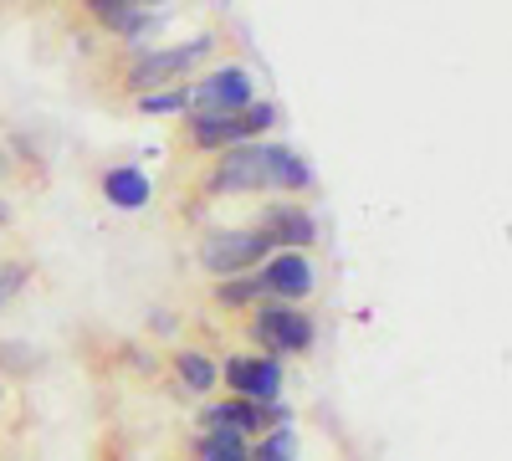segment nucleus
I'll return each mask as SVG.
<instances>
[{"instance_id":"6","label":"nucleus","mask_w":512,"mask_h":461,"mask_svg":"<svg viewBox=\"0 0 512 461\" xmlns=\"http://www.w3.org/2000/svg\"><path fill=\"white\" fill-rule=\"evenodd\" d=\"M185 93H190V108L185 113H241L246 103H256L246 67H216V72L200 77L195 88H185Z\"/></svg>"},{"instance_id":"9","label":"nucleus","mask_w":512,"mask_h":461,"mask_svg":"<svg viewBox=\"0 0 512 461\" xmlns=\"http://www.w3.org/2000/svg\"><path fill=\"white\" fill-rule=\"evenodd\" d=\"M256 231H262L272 246H282V251H303V246L318 241V221L303 211V205H272V211L256 221Z\"/></svg>"},{"instance_id":"3","label":"nucleus","mask_w":512,"mask_h":461,"mask_svg":"<svg viewBox=\"0 0 512 461\" xmlns=\"http://www.w3.org/2000/svg\"><path fill=\"white\" fill-rule=\"evenodd\" d=\"M251 339L262 344L272 359H282V354H308L318 333H313V318L297 303H277L272 298V303H262L251 313Z\"/></svg>"},{"instance_id":"20","label":"nucleus","mask_w":512,"mask_h":461,"mask_svg":"<svg viewBox=\"0 0 512 461\" xmlns=\"http://www.w3.org/2000/svg\"><path fill=\"white\" fill-rule=\"evenodd\" d=\"M82 6H88V11H93V16L103 21V16H113V11H128V6H134V0H82Z\"/></svg>"},{"instance_id":"10","label":"nucleus","mask_w":512,"mask_h":461,"mask_svg":"<svg viewBox=\"0 0 512 461\" xmlns=\"http://www.w3.org/2000/svg\"><path fill=\"white\" fill-rule=\"evenodd\" d=\"M149 195H154V185H149V175L139 170V164H118V170L103 175V200L118 205V211H144Z\"/></svg>"},{"instance_id":"13","label":"nucleus","mask_w":512,"mask_h":461,"mask_svg":"<svg viewBox=\"0 0 512 461\" xmlns=\"http://www.w3.org/2000/svg\"><path fill=\"white\" fill-rule=\"evenodd\" d=\"M175 374H180V385H185V390H195V395H205L210 385L221 380L216 359H205L200 349H185V354H175Z\"/></svg>"},{"instance_id":"1","label":"nucleus","mask_w":512,"mask_h":461,"mask_svg":"<svg viewBox=\"0 0 512 461\" xmlns=\"http://www.w3.org/2000/svg\"><path fill=\"white\" fill-rule=\"evenodd\" d=\"M313 170L308 159L287 144H236L210 175L216 195H241V190H308Z\"/></svg>"},{"instance_id":"11","label":"nucleus","mask_w":512,"mask_h":461,"mask_svg":"<svg viewBox=\"0 0 512 461\" xmlns=\"http://www.w3.org/2000/svg\"><path fill=\"white\" fill-rule=\"evenodd\" d=\"M200 426H205V431H236V436L251 441L256 431H262V405H251V400L231 395V400H221V405H205Z\"/></svg>"},{"instance_id":"22","label":"nucleus","mask_w":512,"mask_h":461,"mask_svg":"<svg viewBox=\"0 0 512 461\" xmlns=\"http://www.w3.org/2000/svg\"><path fill=\"white\" fill-rule=\"evenodd\" d=\"M6 221H11V205H6V200H0V226H6Z\"/></svg>"},{"instance_id":"5","label":"nucleus","mask_w":512,"mask_h":461,"mask_svg":"<svg viewBox=\"0 0 512 461\" xmlns=\"http://www.w3.org/2000/svg\"><path fill=\"white\" fill-rule=\"evenodd\" d=\"M272 241L256 231V226H236V231H210L200 241V267L216 272V277H241V272H256L267 262Z\"/></svg>"},{"instance_id":"15","label":"nucleus","mask_w":512,"mask_h":461,"mask_svg":"<svg viewBox=\"0 0 512 461\" xmlns=\"http://www.w3.org/2000/svg\"><path fill=\"white\" fill-rule=\"evenodd\" d=\"M251 461H297V436H292V426H277L262 446H251Z\"/></svg>"},{"instance_id":"23","label":"nucleus","mask_w":512,"mask_h":461,"mask_svg":"<svg viewBox=\"0 0 512 461\" xmlns=\"http://www.w3.org/2000/svg\"><path fill=\"white\" fill-rule=\"evenodd\" d=\"M134 6H164V0H134Z\"/></svg>"},{"instance_id":"8","label":"nucleus","mask_w":512,"mask_h":461,"mask_svg":"<svg viewBox=\"0 0 512 461\" xmlns=\"http://www.w3.org/2000/svg\"><path fill=\"white\" fill-rule=\"evenodd\" d=\"M256 277H262V292H272L277 303H297L313 292V262L303 251H282L267 267H256Z\"/></svg>"},{"instance_id":"2","label":"nucleus","mask_w":512,"mask_h":461,"mask_svg":"<svg viewBox=\"0 0 512 461\" xmlns=\"http://www.w3.org/2000/svg\"><path fill=\"white\" fill-rule=\"evenodd\" d=\"M277 123V103H246L241 113H190L185 129L190 144L200 149H236V144H256Z\"/></svg>"},{"instance_id":"4","label":"nucleus","mask_w":512,"mask_h":461,"mask_svg":"<svg viewBox=\"0 0 512 461\" xmlns=\"http://www.w3.org/2000/svg\"><path fill=\"white\" fill-rule=\"evenodd\" d=\"M210 52H216V36H190V41H180V47H159V52L139 57L134 67H128V77H123V82L144 98V93L164 88V82H175V77L195 72Z\"/></svg>"},{"instance_id":"21","label":"nucleus","mask_w":512,"mask_h":461,"mask_svg":"<svg viewBox=\"0 0 512 461\" xmlns=\"http://www.w3.org/2000/svg\"><path fill=\"white\" fill-rule=\"evenodd\" d=\"M149 328L154 333H175L180 323H175V313H149Z\"/></svg>"},{"instance_id":"18","label":"nucleus","mask_w":512,"mask_h":461,"mask_svg":"<svg viewBox=\"0 0 512 461\" xmlns=\"http://www.w3.org/2000/svg\"><path fill=\"white\" fill-rule=\"evenodd\" d=\"M41 359H36V349H26V344H0V369H11V374H31Z\"/></svg>"},{"instance_id":"7","label":"nucleus","mask_w":512,"mask_h":461,"mask_svg":"<svg viewBox=\"0 0 512 461\" xmlns=\"http://www.w3.org/2000/svg\"><path fill=\"white\" fill-rule=\"evenodd\" d=\"M221 380L251 405H272L282 395V364L272 354H231Z\"/></svg>"},{"instance_id":"12","label":"nucleus","mask_w":512,"mask_h":461,"mask_svg":"<svg viewBox=\"0 0 512 461\" xmlns=\"http://www.w3.org/2000/svg\"><path fill=\"white\" fill-rule=\"evenodd\" d=\"M195 456L200 461H251V441L236 431H200Z\"/></svg>"},{"instance_id":"17","label":"nucleus","mask_w":512,"mask_h":461,"mask_svg":"<svg viewBox=\"0 0 512 461\" xmlns=\"http://www.w3.org/2000/svg\"><path fill=\"white\" fill-rule=\"evenodd\" d=\"M139 108L144 113H185L190 108V93L185 88H159V93H144Z\"/></svg>"},{"instance_id":"16","label":"nucleus","mask_w":512,"mask_h":461,"mask_svg":"<svg viewBox=\"0 0 512 461\" xmlns=\"http://www.w3.org/2000/svg\"><path fill=\"white\" fill-rule=\"evenodd\" d=\"M103 26H108V31H118V36H144V31H154V16H144L139 6H128V11L103 16Z\"/></svg>"},{"instance_id":"19","label":"nucleus","mask_w":512,"mask_h":461,"mask_svg":"<svg viewBox=\"0 0 512 461\" xmlns=\"http://www.w3.org/2000/svg\"><path fill=\"white\" fill-rule=\"evenodd\" d=\"M31 277V267L26 262H11V267H0V303H11L16 292H21V282Z\"/></svg>"},{"instance_id":"14","label":"nucleus","mask_w":512,"mask_h":461,"mask_svg":"<svg viewBox=\"0 0 512 461\" xmlns=\"http://www.w3.org/2000/svg\"><path fill=\"white\" fill-rule=\"evenodd\" d=\"M256 298H262V277H256V272H241V277H231V282L216 287V303L221 308H246Z\"/></svg>"}]
</instances>
